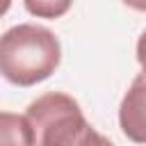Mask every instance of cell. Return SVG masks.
<instances>
[{
  "label": "cell",
  "instance_id": "cell-1",
  "mask_svg": "<svg viewBox=\"0 0 146 146\" xmlns=\"http://www.w3.org/2000/svg\"><path fill=\"white\" fill-rule=\"evenodd\" d=\"M59 62V39L43 25L18 23L0 36V75L16 87H34L48 80Z\"/></svg>",
  "mask_w": 146,
  "mask_h": 146
},
{
  "label": "cell",
  "instance_id": "cell-2",
  "mask_svg": "<svg viewBox=\"0 0 146 146\" xmlns=\"http://www.w3.org/2000/svg\"><path fill=\"white\" fill-rule=\"evenodd\" d=\"M25 116L34 130L36 146H71L89 125L78 100L64 91H48L34 98Z\"/></svg>",
  "mask_w": 146,
  "mask_h": 146
},
{
  "label": "cell",
  "instance_id": "cell-3",
  "mask_svg": "<svg viewBox=\"0 0 146 146\" xmlns=\"http://www.w3.org/2000/svg\"><path fill=\"white\" fill-rule=\"evenodd\" d=\"M119 125L135 144H146V75L139 73L119 105Z\"/></svg>",
  "mask_w": 146,
  "mask_h": 146
},
{
  "label": "cell",
  "instance_id": "cell-4",
  "mask_svg": "<svg viewBox=\"0 0 146 146\" xmlns=\"http://www.w3.org/2000/svg\"><path fill=\"white\" fill-rule=\"evenodd\" d=\"M0 146H36L34 130L25 114L0 112Z\"/></svg>",
  "mask_w": 146,
  "mask_h": 146
},
{
  "label": "cell",
  "instance_id": "cell-5",
  "mask_svg": "<svg viewBox=\"0 0 146 146\" xmlns=\"http://www.w3.org/2000/svg\"><path fill=\"white\" fill-rule=\"evenodd\" d=\"M25 9L39 18H59L71 9L68 0H25Z\"/></svg>",
  "mask_w": 146,
  "mask_h": 146
},
{
  "label": "cell",
  "instance_id": "cell-6",
  "mask_svg": "<svg viewBox=\"0 0 146 146\" xmlns=\"http://www.w3.org/2000/svg\"><path fill=\"white\" fill-rule=\"evenodd\" d=\"M71 146H114V144H112L105 135H100V132L89 123V125H87V130H84V132H82V135L71 144Z\"/></svg>",
  "mask_w": 146,
  "mask_h": 146
},
{
  "label": "cell",
  "instance_id": "cell-7",
  "mask_svg": "<svg viewBox=\"0 0 146 146\" xmlns=\"http://www.w3.org/2000/svg\"><path fill=\"white\" fill-rule=\"evenodd\" d=\"M137 62H139V66H141V71L146 75V30L137 39Z\"/></svg>",
  "mask_w": 146,
  "mask_h": 146
},
{
  "label": "cell",
  "instance_id": "cell-8",
  "mask_svg": "<svg viewBox=\"0 0 146 146\" xmlns=\"http://www.w3.org/2000/svg\"><path fill=\"white\" fill-rule=\"evenodd\" d=\"M9 7H11V2H9V0H0V18L9 11Z\"/></svg>",
  "mask_w": 146,
  "mask_h": 146
}]
</instances>
